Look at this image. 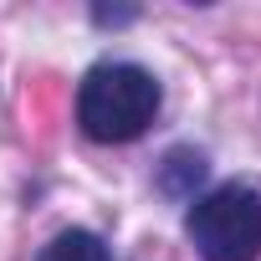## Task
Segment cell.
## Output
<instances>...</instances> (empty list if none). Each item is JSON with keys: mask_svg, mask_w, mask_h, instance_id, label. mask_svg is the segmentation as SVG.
Instances as JSON below:
<instances>
[{"mask_svg": "<svg viewBox=\"0 0 261 261\" xmlns=\"http://www.w3.org/2000/svg\"><path fill=\"white\" fill-rule=\"evenodd\" d=\"M159 113V82L139 62H97L77 87V123L92 144H128Z\"/></svg>", "mask_w": 261, "mask_h": 261, "instance_id": "1", "label": "cell"}, {"mask_svg": "<svg viewBox=\"0 0 261 261\" xmlns=\"http://www.w3.org/2000/svg\"><path fill=\"white\" fill-rule=\"evenodd\" d=\"M185 230L205 261H256L261 256V190L215 185L210 195L190 205Z\"/></svg>", "mask_w": 261, "mask_h": 261, "instance_id": "2", "label": "cell"}, {"mask_svg": "<svg viewBox=\"0 0 261 261\" xmlns=\"http://www.w3.org/2000/svg\"><path fill=\"white\" fill-rule=\"evenodd\" d=\"M36 261H113V256H108L102 236H92V230H57Z\"/></svg>", "mask_w": 261, "mask_h": 261, "instance_id": "3", "label": "cell"}, {"mask_svg": "<svg viewBox=\"0 0 261 261\" xmlns=\"http://www.w3.org/2000/svg\"><path fill=\"white\" fill-rule=\"evenodd\" d=\"M205 179V159L200 154H190V149H174L169 159H164V174H159V185L169 190V195H195V185Z\"/></svg>", "mask_w": 261, "mask_h": 261, "instance_id": "4", "label": "cell"}]
</instances>
